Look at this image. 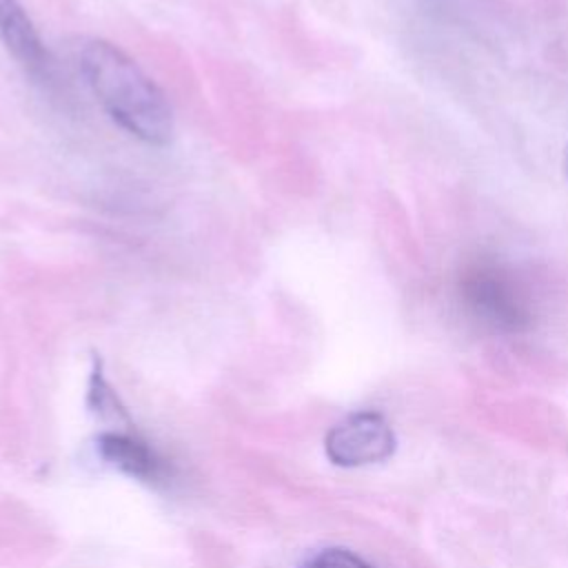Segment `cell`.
Segmentation results:
<instances>
[{"label":"cell","mask_w":568,"mask_h":568,"mask_svg":"<svg viewBox=\"0 0 568 568\" xmlns=\"http://www.w3.org/2000/svg\"><path fill=\"white\" fill-rule=\"evenodd\" d=\"M80 71L102 109L129 135L164 146L173 138V111L164 91L115 44L87 40Z\"/></svg>","instance_id":"1"},{"label":"cell","mask_w":568,"mask_h":568,"mask_svg":"<svg viewBox=\"0 0 568 568\" xmlns=\"http://www.w3.org/2000/svg\"><path fill=\"white\" fill-rule=\"evenodd\" d=\"M459 295L468 313L495 331L517 333L532 322L521 286L495 262L468 264L459 277Z\"/></svg>","instance_id":"2"},{"label":"cell","mask_w":568,"mask_h":568,"mask_svg":"<svg viewBox=\"0 0 568 568\" xmlns=\"http://www.w3.org/2000/svg\"><path fill=\"white\" fill-rule=\"evenodd\" d=\"M397 439L384 415L359 410L337 422L324 439L326 457L342 468H359L388 459Z\"/></svg>","instance_id":"3"},{"label":"cell","mask_w":568,"mask_h":568,"mask_svg":"<svg viewBox=\"0 0 568 568\" xmlns=\"http://www.w3.org/2000/svg\"><path fill=\"white\" fill-rule=\"evenodd\" d=\"M0 44L29 78L47 89L55 84V62L18 0H0Z\"/></svg>","instance_id":"4"},{"label":"cell","mask_w":568,"mask_h":568,"mask_svg":"<svg viewBox=\"0 0 568 568\" xmlns=\"http://www.w3.org/2000/svg\"><path fill=\"white\" fill-rule=\"evenodd\" d=\"M95 450L100 459L140 481H162L166 475L164 462L158 453L142 439L126 433H102L95 439Z\"/></svg>","instance_id":"5"},{"label":"cell","mask_w":568,"mask_h":568,"mask_svg":"<svg viewBox=\"0 0 568 568\" xmlns=\"http://www.w3.org/2000/svg\"><path fill=\"white\" fill-rule=\"evenodd\" d=\"M302 568H373V566L346 548H324L313 557H308L302 564Z\"/></svg>","instance_id":"6"},{"label":"cell","mask_w":568,"mask_h":568,"mask_svg":"<svg viewBox=\"0 0 568 568\" xmlns=\"http://www.w3.org/2000/svg\"><path fill=\"white\" fill-rule=\"evenodd\" d=\"M564 171H566V178H568V144H566V153H564Z\"/></svg>","instance_id":"7"}]
</instances>
